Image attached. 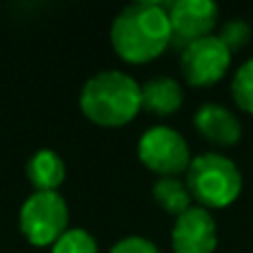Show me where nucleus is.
Masks as SVG:
<instances>
[{
  "mask_svg": "<svg viewBox=\"0 0 253 253\" xmlns=\"http://www.w3.org/2000/svg\"><path fill=\"white\" fill-rule=\"evenodd\" d=\"M169 2L140 0L118 11L109 29L116 56L126 65H147L171 47Z\"/></svg>",
  "mask_w": 253,
  "mask_h": 253,
  "instance_id": "nucleus-1",
  "label": "nucleus"
},
{
  "mask_svg": "<svg viewBox=\"0 0 253 253\" xmlns=\"http://www.w3.org/2000/svg\"><path fill=\"white\" fill-rule=\"evenodd\" d=\"M173 253H215L218 249V222L213 213L193 205L173 220L171 229Z\"/></svg>",
  "mask_w": 253,
  "mask_h": 253,
  "instance_id": "nucleus-8",
  "label": "nucleus"
},
{
  "mask_svg": "<svg viewBox=\"0 0 253 253\" xmlns=\"http://www.w3.org/2000/svg\"><path fill=\"white\" fill-rule=\"evenodd\" d=\"M138 160L160 178H178L191 165V149L180 131L156 125L140 135Z\"/></svg>",
  "mask_w": 253,
  "mask_h": 253,
  "instance_id": "nucleus-5",
  "label": "nucleus"
},
{
  "mask_svg": "<svg viewBox=\"0 0 253 253\" xmlns=\"http://www.w3.org/2000/svg\"><path fill=\"white\" fill-rule=\"evenodd\" d=\"M184 91L180 83L169 76H156L142 84V109L153 116H171L182 107Z\"/></svg>",
  "mask_w": 253,
  "mask_h": 253,
  "instance_id": "nucleus-10",
  "label": "nucleus"
},
{
  "mask_svg": "<svg viewBox=\"0 0 253 253\" xmlns=\"http://www.w3.org/2000/svg\"><path fill=\"white\" fill-rule=\"evenodd\" d=\"M49 253H98V242L87 229L69 227L49 249Z\"/></svg>",
  "mask_w": 253,
  "mask_h": 253,
  "instance_id": "nucleus-14",
  "label": "nucleus"
},
{
  "mask_svg": "<svg viewBox=\"0 0 253 253\" xmlns=\"http://www.w3.org/2000/svg\"><path fill=\"white\" fill-rule=\"evenodd\" d=\"M65 162L51 149H40L27 162V178L34 191H58L65 182Z\"/></svg>",
  "mask_w": 253,
  "mask_h": 253,
  "instance_id": "nucleus-11",
  "label": "nucleus"
},
{
  "mask_svg": "<svg viewBox=\"0 0 253 253\" xmlns=\"http://www.w3.org/2000/svg\"><path fill=\"white\" fill-rule=\"evenodd\" d=\"M218 38L222 40L224 47H227L229 51L236 53L251 42V25L247 20H242V18H233V20L224 22V27L220 29Z\"/></svg>",
  "mask_w": 253,
  "mask_h": 253,
  "instance_id": "nucleus-15",
  "label": "nucleus"
},
{
  "mask_svg": "<svg viewBox=\"0 0 253 253\" xmlns=\"http://www.w3.org/2000/svg\"><path fill=\"white\" fill-rule=\"evenodd\" d=\"M231 98L236 107L253 116V58L242 62L231 80Z\"/></svg>",
  "mask_w": 253,
  "mask_h": 253,
  "instance_id": "nucleus-13",
  "label": "nucleus"
},
{
  "mask_svg": "<svg viewBox=\"0 0 253 253\" xmlns=\"http://www.w3.org/2000/svg\"><path fill=\"white\" fill-rule=\"evenodd\" d=\"M109 253H162V251L158 249L156 242L147 240L142 236H126L116 242L109 249Z\"/></svg>",
  "mask_w": 253,
  "mask_h": 253,
  "instance_id": "nucleus-16",
  "label": "nucleus"
},
{
  "mask_svg": "<svg viewBox=\"0 0 253 253\" xmlns=\"http://www.w3.org/2000/svg\"><path fill=\"white\" fill-rule=\"evenodd\" d=\"M231 58L218 36H207L180 51V71L189 87H211L227 76Z\"/></svg>",
  "mask_w": 253,
  "mask_h": 253,
  "instance_id": "nucleus-6",
  "label": "nucleus"
},
{
  "mask_svg": "<svg viewBox=\"0 0 253 253\" xmlns=\"http://www.w3.org/2000/svg\"><path fill=\"white\" fill-rule=\"evenodd\" d=\"M80 111L91 125L120 129L142 111V84L118 69L98 71L80 89Z\"/></svg>",
  "mask_w": 253,
  "mask_h": 253,
  "instance_id": "nucleus-2",
  "label": "nucleus"
},
{
  "mask_svg": "<svg viewBox=\"0 0 253 253\" xmlns=\"http://www.w3.org/2000/svg\"><path fill=\"white\" fill-rule=\"evenodd\" d=\"M18 229L31 247L51 249L69 229V207L58 191H34L20 207Z\"/></svg>",
  "mask_w": 253,
  "mask_h": 253,
  "instance_id": "nucleus-4",
  "label": "nucleus"
},
{
  "mask_svg": "<svg viewBox=\"0 0 253 253\" xmlns=\"http://www.w3.org/2000/svg\"><path fill=\"white\" fill-rule=\"evenodd\" d=\"M151 193H153L156 205L162 211H167L169 215H173V218H178L189 207H193L191 193H189L184 180H180V178H158L153 182Z\"/></svg>",
  "mask_w": 253,
  "mask_h": 253,
  "instance_id": "nucleus-12",
  "label": "nucleus"
},
{
  "mask_svg": "<svg viewBox=\"0 0 253 253\" xmlns=\"http://www.w3.org/2000/svg\"><path fill=\"white\" fill-rule=\"evenodd\" d=\"M184 184L191 193V200L202 209L211 211L233 205L240 198L245 180L231 158L207 151L191 158V165L184 171Z\"/></svg>",
  "mask_w": 253,
  "mask_h": 253,
  "instance_id": "nucleus-3",
  "label": "nucleus"
},
{
  "mask_svg": "<svg viewBox=\"0 0 253 253\" xmlns=\"http://www.w3.org/2000/svg\"><path fill=\"white\" fill-rule=\"evenodd\" d=\"M171 25V47L182 51L187 44L213 36L220 9L209 0H173L167 4Z\"/></svg>",
  "mask_w": 253,
  "mask_h": 253,
  "instance_id": "nucleus-7",
  "label": "nucleus"
},
{
  "mask_svg": "<svg viewBox=\"0 0 253 253\" xmlns=\"http://www.w3.org/2000/svg\"><path fill=\"white\" fill-rule=\"evenodd\" d=\"M196 131L215 147H236L242 140V123L231 109L218 102H205L193 114Z\"/></svg>",
  "mask_w": 253,
  "mask_h": 253,
  "instance_id": "nucleus-9",
  "label": "nucleus"
}]
</instances>
